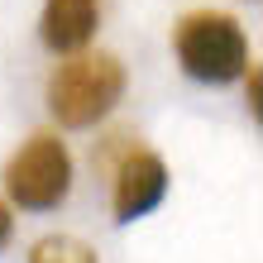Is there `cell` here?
<instances>
[{
	"label": "cell",
	"instance_id": "obj_1",
	"mask_svg": "<svg viewBox=\"0 0 263 263\" xmlns=\"http://www.w3.org/2000/svg\"><path fill=\"white\" fill-rule=\"evenodd\" d=\"M125 96V63L115 53H72L48 77V110L67 129H91Z\"/></svg>",
	"mask_w": 263,
	"mask_h": 263
},
{
	"label": "cell",
	"instance_id": "obj_2",
	"mask_svg": "<svg viewBox=\"0 0 263 263\" xmlns=\"http://www.w3.org/2000/svg\"><path fill=\"white\" fill-rule=\"evenodd\" d=\"M173 53L182 72L192 82H206V86H220V82H235L249 67V39L235 14L225 10H192L182 14L177 29H173Z\"/></svg>",
	"mask_w": 263,
	"mask_h": 263
},
{
	"label": "cell",
	"instance_id": "obj_3",
	"mask_svg": "<svg viewBox=\"0 0 263 263\" xmlns=\"http://www.w3.org/2000/svg\"><path fill=\"white\" fill-rule=\"evenodd\" d=\"M5 192L24 211H53L72 192V153L58 134H29V144L5 167Z\"/></svg>",
	"mask_w": 263,
	"mask_h": 263
},
{
	"label": "cell",
	"instance_id": "obj_4",
	"mask_svg": "<svg viewBox=\"0 0 263 263\" xmlns=\"http://www.w3.org/2000/svg\"><path fill=\"white\" fill-rule=\"evenodd\" d=\"M167 163L148 148H129L125 158L115 163V220L129 225V220H144L148 211L163 206L167 196Z\"/></svg>",
	"mask_w": 263,
	"mask_h": 263
},
{
	"label": "cell",
	"instance_id": "obj_5",
	"mask_svg": "<svg viewBox=\"0 0 263 263\" xmlns=\"http://www.w3.org/2000/svg\"><path fill=\"white\" fill-rule=\"evenodd\" d=\"M101 24V0H43L39 14V39L53 53H86Z\"/></svg>",
	"mask_w": 263,
	"mask_h": 263
},
{
	"label": "cell",
	"instance_id": "obj_6",
	"mask_svg": "<svg viewBox=\"0 0 263 263\" xmlns=\"http://www.w3.org/2000/svg\"><path fill=\"white\" fill-rule=\"evenodd\" d=\"M29 263H96V249L77 235H43L29 249Z\"/></svg>",
	"mask_w": 263,
	"mask_h": 263
},
{
	"label": "cell",
	"instance_id": "obj_7",
	"mask_svg": "<svg viewBox=\"0 0 263 263\" xmlns=\"http://www.w3.org/2000/svg\"><path fill=\"white\" fill-rule=\"evenodd\" d=\"M244 72H249V110L258 120L263 115V101H258V63H254V58H249V67H244Z\"/></svg>",
	"mask_w": 263,
	"mask_h": 263
},
{
	"label": "cell",
	"instance_id": "obj_8",
	"mask_svg": "<svg viewBox=\"0 0 263 263\" xmlns=\"http://www.w3.org/2000/svg\"><path fill=\"white\" fill-rule=\"evenodd\" d=\"M10 235H14V215H10V206L0 201V249L10 244Z\"/></svg>",
	"mask_w": 263,
	"mask_h": 263
}]
</instances>
